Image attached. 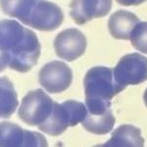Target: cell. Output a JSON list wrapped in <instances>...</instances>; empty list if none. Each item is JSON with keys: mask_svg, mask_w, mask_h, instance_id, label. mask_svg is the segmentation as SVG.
Listing matches in <instances>:
<instances>
[{"mask_svg": "<svg viewBox=\"0 0 147 147\" xmlns=\"http://www.w3.org/2000/svg\"><path fill=\"white\" fill-rule=\"evenodd\" d=\"M1 70L9 68L20 73H28L37 64L40 42L30 28L13 20H2L0 25Z\"/></svg>", "mask_w": 147, "mask_h": 147, "instance_id": "6da1fadb", "label": "cell"}, {"mask_svg": "<svg viewBox=\"0 0 147 147\" xmlns=\"http://www.w3.org/2000/svg\"><path fill=\"white\" fill-rule=\"evenodd\" d=\"M2 12L41 32L57 30L64 13L57 4L47 0H1Z\"/></svg>", "mask_w": 147, "mask_h": 147, "instance_id": "7a4b0ae2", "label": "cell"}, {"mask_svg": "<svg viewBox=\"0 0 147 147\" xmlns=\"http://www.w3.org/2000/svg\"><path fill=\"white\" fill-rule=\"evenodd\" d=\"M87 113L86 105L76 100H66L62 104L55 101L51 116L38 129L51 136L62 134L69 127H75L84 120Z\"/></svg>", "mask_w": 147, "mask_h": 147, "instance_id": "3957f363", "label": "cell"}, {"mask_svg": "<svg viewBox=\"0 0 147 147\" xmlns=\"http://www.w3.org/2000/svg\"><path fill=\"white\" fill-rule=\"evenodd\" d=\"M85 99L111 100L125 88L119 84L114 76V69L97 66L89 69L84 80Z\"/></svg>", "mask_w": 147, "mask_h": 147, "instance_id": "277c9868", "label": "cell"}, {"mask_svg": "<svg viewBox=\"0 0 147 147\" xmlns=\"http://www.w3.org/2000/svg\"><path fill=\"white\" fill-rule=\"evenodd\" d=\"M54 103L55 101L42 89L30 90L22 99L18 111L19 118L30 127H39L51 116Z\"/></svg>", "mask_w": 147, "mask_h": 147, "instance_id": "5b68a950", "label": "cell"}, {"mask_svg": "<svg viewBox=\"0 0 147 147\" xmlns=\"http://www.w3.org/2000/svg\"><path fill=\"white\" fill-rule=\"evenodd\" d=\"M87 113L82 122L87 131L94 134H106L113 129L116 118L111 110L110 100L85 99Z\"/></svg>", "mask_w": 147, "mask_h": 147, "instance_id": "8992f818", "label": "cell"}, {"mask_svg": "<svg viewBox=\"0 0 147 147\" xmlns=\"http://www.w3.org/2000/svg\"><path fill=\"white\" fill-rule=\"evenodd\" d=\"M117 82L123 86L136 85L147 80V58L138 53L127 54L114 68Z\"/></svg>", "mask_w": 147, "mask_h": 147, "instance_id": "52a82bcc", "label": "cell"}, {"mask_svg": "<svg viewBox=\"0 0 147 147\" xmlns=\"http://www.w3.org/2000/svg\"><path fill=\"white\" fill-rule=\"evenodd\" d=\"M38 80L42 87L49 93H61L67 90L73 82V72L66 63L51 61L39 71Z\"/></svg>", "mask_w": 147, "mask_h": 147, "instance_id": "ba28073f", "label": "cell"}, {"mask_svg": "<svg viewBox=\"0 0 147 147\" xmlns=\"http://www.w3.org/2000/svg\"><path fill=\"white\" fill-rule=\"evenodd\" d=\"M0 140L1 146L9 147H45L48 146L46 138L37 131L24 129L17 124L1 122Z\"/></svg>", "mask_w": 147, "mask_h": 147, "instance_id": "9c48e42d", "label": "cell"}, {"mask_svg": "<svg viewBox=\"0 0 147 147\" xmlns=\"http://www.w3.org/2000/svg\"><path fill=\"white\" fill-rule=\"evenodd\" d=\"M87 41L84 34L75 28H67L59 32L54 40L57 56L69 62L77 60L86 50Z\"/></svg>", "mask_w": 147, "mask_h": 147, "instance_id": "30bf717a", "label": "cell"}, {"mask_svg": "<svg viewBox=\"0 0 147 147\" xmlns=\"http://www.w3.org/2000/svg\"><path fill=\"white\" fill-rule=\"evenodd\" d=\"M70 15L78 25H84L97 18L108 15L112 9V0H73Z\"/></svg>", "mask_w": 147, "mask_h": 147, "instance_id": "8fae6325", "label": "cell"}, {"mask_svg": "<svg viewBox=\"0 0 147 147\" xmlns=\"http://www.w3.org/2000/svg\"><path fill=\"white\" fill-rule=\"evenodd\" d=\"M138 23L139 20L136 14L119 10L111 15L108 21V28L114 38L127 40L130 38L132 30Z\"/></svg>", "mask_w": 147, "mask_h": 147, "instance_id": "7c38bea8", "label": "cell"}, {"mask_svg": "<svg viewBox=\"0 0 147 147\" xmlns=\"http://www.w3.org/2000/svg\"><path fill=\"white\" fill-rule=\"evenodd\" d=\"M101 146L142 147L144 146V138L138 127L131 125H122L114 130L111 138Z\"/></svg>", "mask_w": 147, "mask_h": 147, "instance_id": "4fadbf2b", "label": "cell"}, {"mask_svg": "<svg viewBox=\"0 0 147 147\" xmlns=\"http://www.w3.org/2000/svg\"><path fill=\"white\" fill-rule=\"evenodd\" d=\"M0 92H1V118L8 119L10 118L18 107L17 92L14 88L13 84L8 78L2 77L0 80Z\"/></svg>", "mask_w": 147, "mask_h": 147, "instance_id": "5bb4252c", "label": "cell"}, {"mask_svg": "<svg viewBox=\"0 0 147 147\" xmlns=\"http://www.w3.org/2000/svg\"><path fill=\"white\" fill-rule=\"evenodd\" d=\"M131 44L136 50L147 54V22H139L130 35Z\"/></svg>", "mask_w": 147, "mask_h": 147, "instance_id": "9a60e30c", "label": "cell"}, {"mask_svg": "<svg viewBox=\"0 0 147 147\" xmlns=\"http://www.w3.org/2000/svg\"><path fill=\"white\" fill-rule=\"evenodd\" d=\"M116 1L123 6H138L146 0H116Z\"/></svg>", "mask_w": 147, "mask_h": 147, "instance_id": "2e32d148", "label": "cell"}, {"mask_svg": "<svg viewBox=\"0 0 147 147\" xmlns=\"http://www.w3.org/2000/svg\"><path fill=\"white\" fill-rule=\"evenodd\" d=\"M143 100H144V103H145V105H146V107H147V88H146L145 92H144V95H143Z\"/></svg>", "mask_w": 147, "mask_h": 147, "instance_id": "e0dca14e", "label": "cell"}]
</instances>
